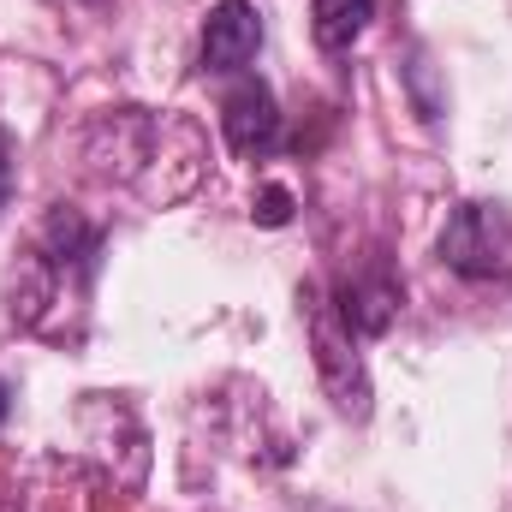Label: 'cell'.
<instances>
[{"label":"cell","instance_id":"1","mask_svg":"<svg viewBox=\"0 0 512 512\" xmlns=\"http://www.w3.org/2000/svg\"><path fill=\"white\" fill-rule=\"evenodd\" d=\"M304 322H310V346H316V376L328 387V399L346 417H370V370L358 352V334L346 328V316L334 310V298L322 286H304Z\"/></svg>","mask_w":512,"mask_h":512},{"label":"cell","instance_id":"2","mask_svg":"<svg viewBox=\"0 0 512 512\" xmlns=\"http://www.w3.org/2000/svg\"><path fill=\"white\" fill-rule=\"evenodd\" d=\"M441 262L465 280H495L512 268V215L501 203H459L441 227Z\"/></svg>","mask_w":512,"mask_h":512},{"label":"cell","instance_id":"3","mask_svg":"<svg viewBox=\"0 0 512 512\" xmlns=\"http://www.w3.org/2000/svg\"><path fill=\"white\" fill-rule=\"evenodd\" d=\"M334 310L346 316L352 334H387L399 322V310H405V286H399V274L382 256H370L358 274H346L334 286Z\"/></svg>","mask_w":512,"mask_h":512},{"label":"cell","instance_id":"4","mask_svg":"<svg viewBox=\"0 0 512 512\" xmlns=\"http://www.w3.org/2000/svg\"><path fill=\"white\" fill-rule=\"evenodd\" d=\"M262 48L256 0H221L203 24V72H245Z\"/></svg>","mask_w":512,"mask_h":512},{"label":"cell","instance_id":"5","mask_svg":"<svg viewBox=\"0 0 512 512\" xmlns=\"http://www.w3.org/2000/svg\"><path fill=\"white\" fill-rule=\"evenodd\" d=\"M221 131L233 143V155H268L280 143V102L262 78H239L233 96L221 102Z\"/></svg>","mask_w":512,"mask_h":512},{"label":"cell","instance_id":"6","mask_svg":"<svg viewBox=\"0 0 512 512\" xmlns=\"http://www.w3.org/2000/svg\"><path fill=\"white\" fill-rule=\"evenodd\" d=\"M370 18H376V0H316L310 30H316V42H322L328 54H346V48L370 30Z\"/></svg>","mask_w":512,"mask_h":512},{"label":"cell","instance_id":"7","mask_svg":"<svg viewBox=\"0 0 512 512\" xmlns=\"http://www.w3.org/2000/svg\"><path fill=\"white\" fill-rule=\"evenodd\" d=\"M48 245H54V262H90L96 256V227H84L72 209H54L48 215Z\"/></svg>","mask_w":512,"mask_h":512},{"label":"cell","instance_id":"8","mask_svg":"<svg viewBox=\"0 0 512 512\" xmlns=\"http://www.w3.org/2000/svg\"><path fill=\"white\" fill-rule=\"evenodd\" d=\"M251 215L262 221V227H286V221H292V191H286V185H262Z\"/></svg>","mask_w":512,"mask_h":512},{"label":"cell","instance_id":"9","mask_svg":"<svg viewBox=\"0 0 512 512\" xmlns=\"http://www.w3.org/2000/svg\"><path fill=\"white\" fill-rule=\"evenodd\" d=\"M12 185H18V143H12V131L0 126V209H6Z\"/></svg>","mask_w":512,"mask_h":512},{"label":"cell","instance_id":"10","mask_svg":"<svg viewBox=\"0 0 512 512\" xmlns=\"http://www.w3.org/2000/svg\"><path fill=\"white\" fill-rule=\"evenodd\" d=\"M6 411H12V387L0 382V423H6Z\"/></svg>","mask_w":512,"mask_h":512}]
</instances>
